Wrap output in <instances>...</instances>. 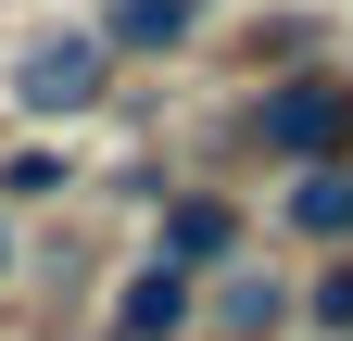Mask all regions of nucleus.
Returning a JSON list of instances; mask_svg holds the SVG:
<instances>
[{"label":"nucleus","mask_w":353,"mask_h":341,"mask_svg":"<svg viewBox=\"0 0 353 341\" xmlns=\"http://www.w3.org/2000/svg\"><path fill=\"white\" fill-rule=\"evenodd\" d=\"M101 76H114L101 38H38V51L13 64V89H26V114H88V101H101Z\"/></svg>","instance_id":"obj_2"},{"label":"nucleus","mask_w":353,"mask_h":341,"mask_svg":"<svg viewBox=\"0 0 353 341\" xmlns=\"http://www.w3.org/2000/svg\"><path fill=\"white\" fill-rule=\"evenodd\" d=\"M0 266H13V228H0Z\"/></svg>","instance_id":"obj_9"},{"label":"nucleus","mask_w":353,"mask_h":341,"mask_svg":"<svg viewBox=\"0 0 353 341\" xmlns=\"http://www.w3.org/2000/svg\"><path fill=\"white\" fill-rule=\"evenodd\" d=\"M214 316H228L240 341H252V329H278V278H228V291H214Z\"/></svg>","instance_id":"obj_7"},{"label":"nucleus","mask_w":353,"mask_h":341,"mask_svg":"<svg viewBox=\"0 0 353 341\" xmlns=\"http://www.w3.org/2000/svg\"><path fill=\"white\" fill-rule=\"evenodd\" d=\"M278 215H290L303 240H353V164H303V177H290V202H278Z\"/></svg>","instance_id":"obj_5"},{"label":"nucleus","mask_w":353,"mask_h":341,"mask_svg":"<svg viewBox=\"0 0 353 341\" xmlns=\"http://www.w3.org/2000/svg\"><path fill=\"white\" fill-rule=\"evenodd\" d=\"M228 253H240V215H228L214 190L164 202V253H152V266H176V278H190V266H228Z\"/></svg>","instance_id":"obj_3"},{"label":"nucleus","mask_w":353,"mask_h":341,"mask_svg":"<svg viewBox=\"0 0 353 341\" xmlns=\"http://www.w3.org/2000/svg\"><path fill=\"white\" fill-rule=\"evenodd\" d=\"M176 38H202V0H114L101 51H176Z\"/></svg>","instance_id":"obj_6"},{"label":"nucleus","mask_w":353,"mask_h":341,"mask_svg":"<svg viewBox=\"0 0 353 341\" xmlns=\"http://www.w3.org/2000/svg\"><path fill=\"white\" fill-rule=\"evenodd\" d=\"M252 152H278V164H353V89L278 76V89L252 101Z\"/></svg>","instance_id":"obj_1"},{"label":"nucleus","mask_w":353,"mask_h":341,"mask_svg":"<svg viewBox=\"0 0 353 341\" xmlns=\"http://www.w3.org/2000/svg\"><path fill=\"white\" fill-rule=\"evenodd\" d=\"M316 329H353V266H328V278H316Z\"/></svg>","instance_id":"obj_8"},{"label":"nucleus","mask_w":353,"mask_h":341,"mask_svg":"<svg viewBox=\"0 0 353 341\" xmlns=\"http://www.w3.org/2000/svg\"><path fill=\"white\" fill-rule=\"evenodd\" d=\"M114 329L126 341H176V329H190V278H176V266H139V278L114 291Z\"/></svg>","instance_id":"obj_4"}]
</instances>
